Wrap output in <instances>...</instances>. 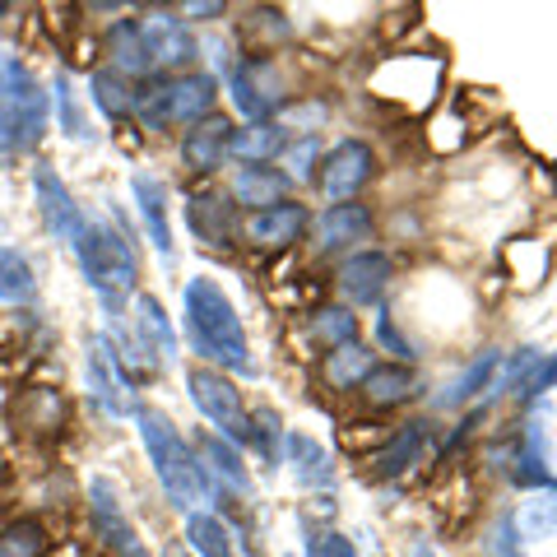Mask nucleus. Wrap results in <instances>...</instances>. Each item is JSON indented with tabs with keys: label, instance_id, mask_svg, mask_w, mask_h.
<instances>
[{
	"label": "nucleus",
	"instance_id": "1",
	"mask_svg": "<svg viewBox=\"0 0 557 557\" xmlns=\"http://www.w3.org/2000/svg\"><path fill=\"white\" fill-rule=\"evenodd\" d=\"M186 339L209 368H228V372H242V376L256 372L237 307H233L228 293L219 288V278H209V274L186 284Z\"/></svg>",
	"mask_w": 557,
	"mask_h": 557
},
{
	"label": "nucleus",
	"instance_id": "2",
	"mask_svg": "<svg viewBox=\"0 0 557 557\" xmlns=\"http://www.w3.org/2000/svg\"><path fill=\"white\" fill-rule=\"evenodd\" d=\"M135 418H139V437H145V450H149L153 474H159L168 502L190 516L209 497V469L200 465L196 450L182 442L172 418H163L159 409H135Z\"/></svg>",
	"mask_w": 557,
	"mask_h": 557
},
{
	"label": "nucleus",
	"instance_id": "3",
	"mask_svg": "<svg viewBox=\"0 0 557 557\" xmlns=\"http://www.w3.org/2000/svg\"><path fill=\"white\" fill-rule=\"evenodd\" d=\"M219 94L214 75H177V79H159L149 89L135 94V116L145 121L149 131H168V126H196L209 116Z\"/></svg>",
	"mask_w": 557,
	"mask_h": 557
},
{
	"label": "nucleus",
	"instance_id": "4",
	"mask_svg": "<svg viewBox=\"0 0 557 557\" xmlns=\"http://www.w3.org/2000/svg\"><path fill=\"white\" fill-rule=\"evenodd\" d=\"M70 251L79 256L84 278L102 293V302L108 307H116L121 293L135 288V256L126 251V242H121L116 233L98 228V223H84V233H79V242Z\"/></svg>",
	"mask_w": 557,
	"mask_h": 557
},
{
	"label": "nucleus",
	"instance_id": "5",
	"mask_svg": "<svg viewBox=\"0 0 557 557\" xmlns=\"http://www.w3.org/2000/svg\"><path fill=\"white\" fill-rule=\"evenodd\" d=\"M190 386V399H196V409L223 432V442L228 446H251V413L242 405V391L233 386L223 372L214 368H196L186 376Z\"/></svg>",
	"mask_w": 557,
	"mask_h": 557
},
{
	"label": "nucleus",
	"instance_id": "6",
	"mask_svg": "<svg viewBox=\"0 0 557 557\" xmlns=\"http://www.w3.org/2000/svg\"><path fill=\"white\" fill-rule=\"evenodd\" d=\"M0 98H5L14 126H20V145L33 149L47 131V94L38 89V79H33L14 57L0 61Z\"/></svg>",
	"mask_w": 557,
	"mask_h": 557
},
{
	"label": "nucleus",
	"instance_id": "7",
	"mask_svg": "<svg viewBox=\"0 0 557 557\" xmlns=\"http://www.w3.org/2000/svg\"><path fill=\"white\" fill-rule=\"evenodd\" d=\"M372 168H376V159H372V149L362 145V139H344L339 149H330L325 153V168H321V190L335 205H348L358 196L362 186L372 182Z\"/></svg>",
	"mask_w": 557,
	"mask_h": 557
},
{
	"label": "nucleus",
	"instance_id": "8",
	"mask_svg": "<svg viewBox=\"0 0 557 557\" xmlns=\"http://www.w3.org/2000/svg\"><path fill=\"white\" fill-rule=\"evenodd\" d=\"M89 511H94V530H98V539L108 548H116L121 557H149L145 544H139V534L131 530L126 511H121V502H116L108 479H94V487H89Z\"/></svg>",
	"mask_w": 557,
	"mask_h": 557
},
{
	"label": "nucleus",
	"instance_id": "9",
	"mask_svg": "<svg viewBox=\"0 0 557 557\" xmlns=\"http://www.w3.org/2000/svg\"><path fill=\"white\" fill-rule=\"evenodd\" d=\"M33 186H38V205H42L47 228L57 233V242H65V247H75L79 233H84V223H89V219H84V214H79V205L70 200L65 182H61L51 168H38V177H33Z\"/></svg>",
	"mask_w": 557,
	"mask_h": 557
},
{
	"label": "nucleus",
	"instance_id": "10",
	"mask_svg": "<svg viewBox=\"0 0 557 557\" xmlns=\"http://www.w3.org/2000/svg\"><path fill=\"white\" fill-rule=\"evenodd\" d=\"M233 102H237V112L251 121H265L274 108H278V70L270 61H251V65H242L237 75H233Z\"/></svg>",
	"mask_w": 557,
	"mask_h": 557
},
{
	"label": "nucleus",
	"instance_id": "11",
	"mask_svg": "<svg viewBox=\"0 0 557 557\" xmlns=\"http://www.w3.org/2000/svg\"><path fill=\"white\" fill-rule=\"evenodd\" d=\"M228 139H233V121L209 112L205 121H196V126L186 131V139H182V163L190 172H219L223 159H228Z\"/></svg>",
	"mask_w": 557,
	"mask_h": 557
},
{
	"label": "nucleus",
	"instance_id": "12",
	"mask_svg": "<svg viewBox=\"0 0 557 557\" xmlns=\"http://www.w3.org/2000/svg\"><path fill=\"white\" fill-rule=\"evenodd\" d=\"M307 228V209L302 205H293V200H278L274 209H260V214H251L247 223H242V233H247L251 247H293V242L302 237Z\"/></svg>",
	"mask_w": 557,
	"mask_h": 557
},
{
	"label": "nucleus",
	"instance_id": "13",
	"mask_svg": "<svg viewBox=\"0 0 557 557\" xmlns=\"http://www.w3.org/2000/svg\"><path fill=\"white\" fill-rule=\"evenodd\" d=\"M391 284V260L381 251H358L344 260L339 270V293L354 307H368V302H381V293Z\"/></svg>",
	"mask_w": 557,
	"mask_h": 557
},
{
	"label": "nucleus",
	"instance_id": "14",
	"mask_svg": "<svg viewBox=\"0 0 557 557\" xmlns=\"http://www.w3.org/2000/svg\"><path fill=\"white\" fill-rule=\"evenodd\" d=\"M139 33H145L149 42V57L153 65H186L196 61V38H190V28L182 20H172V14H149L145 24H139Z\"/></svg>",
	"mask_w": 557,
	"mask_h": 557
},
{
	"label": "nucleus",
	"instance_id": "15",
	"mask_svg": "<svg viewBox=\"0 0 557 557\" xmlns=\"http://www.w3.org/2000/svg\"><path fill=\"white\" fill-rule=\"evenodd\" d=\"M131 190H135V205H139V219H145V228H149V242L159 247L168 260H172V223H168V190L153 182V177H139L131 182Z\"/></svg>",
	"mask_w": 557,
	"mask_h": 557
},
{
	"label": "nucleus",
	"instance_id": "16",
	"mask_svg": "<svg viewBox=\"0 0 557 557\" xmlns=\"http://www.w3.org/2000/svg\"><path fill=\"white\" fill-rule=\"evenodd\" d=\"M372 368H376L372 348L354 339V344H339L335 354H325V362H321V376H325L335 391H354V386H362V381L372 376Z\"/></svg>",
	"mask_w": 557,
	"mask_h": 557
},
{
	"label": "nucleus",
	"instance_id": "17",
	"mask_svg": "<svg viewBox=\"0 0 557 557\" xmlns=\"http://www.w3.org/2000/svg\"><path fill=\"white\" fill-rule=\"evenodd\" d=\"M228 153H237L242 168H265L270 159L284 153V126H274V121H256V126H247V131H233Z\"/></svg>",
	"mask_w": 557,
	"mask_h": 557
},
{
	"label": "nucleus",
	"instance_id": "18",
	"mask_svg": "<svg viewBox=\"0 0 557 557\" xmlns=\"http://www.w3.org/2000/svg\"><path fill=\"white\" fill-rule=\"evenodd\" d=\"M108 51H112V61H116V75L121 79H139V75H149L153 70V57H149V42H145V33H139V24L131 20H121L112 33H108Z\"/></svg>",
	"mask_w": 557,
	"mask_h": 557
},
{
	"label": "nucleus",
	"instance_id": "19",
	"mask_svg": "<svg viewBox=\"0 0 557 557\" xmlns=\"http://www.w3.org/2000/svg\"><path fill=\"white\" fill-rule=\"evenodd\" d=\"M284 190H288V172H274V168H242L233 177V196L242 205H251V214L274 209Z\"/></svg>",
	"mask_w": 557,
	"mask_h": 557
},
{
	"label": "nucleus",
	"instance_id": "20",
	"mask_svg": "<svg viewBox=\"0 0 557 557\" xmlns=\"http://www.w3.org/2000/svg\"><path fill=\"white\" fill-rule=\"evenodd\" d=\"M186 214L196 237H205L209 247H233V205H223V196H196Z\"/></svg>",
	"mask_w": 557,
	"mask_h": 557
},
{
	"label": "nucleus",
	"instance_id": "21",
	"mask_svg": "<svg viewBox=\"0 0 557 557\" xmlns=\"http://www.w3.org/2000/svg\"><path fill=\"white\" fill-rule=\"evenodd\" d=\"M321 247H344V242H362L372 233V214L362 205H330L317 219Z\"/></svg>",
	"mask_w": 557,
	"mask_h": 557
},
{
	"label": "nucleus",
	"instance_id": "22",
	"mask_svg": "<svg viewBox=\"0 0 557 557\" xmlns=\"http://www.w3.org/2000/svg\"><path fill=\"white\" fill-rule=\"evenodd\" d=\"M135 325H139V335H145V344L153 348V358H163V362L177 358V330H172V321L163 317L159 298L139 293L135 298Z\"/></svg>",
	"mask_w": 557,
	"mask_h": 557
},
{
	"label": "nucleus",
	"instance_id": "23",
	"mask_svg": "<svg viewBox=\"0 0 557 557\" xmlns=\"http://www.w3.org/2000/svg\"><path fill=\"white\" fill-rule=\"evenodd\" d=\"M284 450H288V465L298 469V479L307 487H330V483H335V469H330L325 446L302 437V432H284Z\"/></svg>",
	"mask_w": 557,
	"mask_h": 557
},
{
	"label": "nucleus",
	"instance_id": "24",
	"mask_svg": "<svg viewBox=\"0 0 557 557\" xmlns=\"http://www.w3.org/2000/svg\"><path fill=\"white\" fill-rule=\"evenodd\" d=\"M89 386H94V399L112 418H126L131 413V399L121 395V381H116L112 358H108V348H102V344H89Z\"/></svg>",
	"mask_w": 557,
	"mask_h": 557
},
{
	"label": "nucleus",
	"instance_id": "25",
	"mask_svg": "<svg viewBox=\"0 0 557 557\" xmlns=\"http://www.w3.org/2000/svg\"><path fill=\"white\" fill-rule=\"evenodd\" d=\"M186 534H190V544H196L200 557H237V539H233V530L223 525L219 516L190 511L186 516Z\"/></svg>",
	"mask_w": 557,
	"mask_h": 557
},
{
	"label": "nucleus",
	"instance_id": "26",
	"mask_svg": "<svg viewBox=\"0 0 557 557\" xmlns=\"http://www.w3.org/2000/svg\"><path fill=\"white\" fill-rule=\"evenodd\" d=\"M418 391V372L413 368H372V376L362 381V395L372 405H405Z\"/></svg>",
	"mask_w": 557,
	"mask_h": 557
},
{
	"label": "nucleus",
	"instance_id": "27",
	"mask_svg": "<svg viewBox=\"0 0 557 557\" xmlns=\"http://www.w3.org/2000/svg\"><path fill=\"white\" fill-rule=\"evenodd\" d=\"M0 298H5V302H33V298H38L33 265L14 247L0 251Z\"/></svg>",
	"mask_w": 557,
	"mask_h": 557
},
{
	"label": "nucleus",
	"instance_id": "28",
	"mask_svg": "<svg viewBox=\"0 0 557 557\" xmlns=\"http://www.w3.org/2000/svg\"><path fill=\"white\" fill-rule=\"evenodd\" d=\"M418 456H423V432H418V428L409 423V428H399L395 437H386V450H381V465H376V474H381V479H395V474H405L409 465H418Z\"/></svg>",
	"mask_w": 557,
	"mask_h": 557
},
{
	"label": "nucleus",
	"instance_id": "29",
	"mask_svg": "<svg viewBox=\"0 0 557 557\" xmlns=\"http://www.w3.org/2000/svg\"><path fill=\"white\" fill-rule=\"evenodd\" d=\"M516 530L525 539H557V487L548 497H530L516 511Z\"/></svg>",
	"mask_w": 557,
	"mask_h": 557
},
{
	"label": "nucleus",
	"instance_id": "30",
	"mask_svg": "<svg viewBox=\"0 0 557 557\" xmlns=\"http://www.w3.org/2000/svg\"><path fill=\"white\" fill-rule=\"evenodd\" d=\"M497 368H502V354H483L474 368H469L456 386H450L446 395H442V405H465V399H474V395H483V391H493V376H497Z\"/></svg>",
	"mask_w": 557,
	"mask_h": 557
},
{
	"label": "nucleus",
	"instance_id": "31",
	"mask_svg": "<svg viewBox=\"0 0 557 557\" xmlns=\"http://www.w3.org/2000/svg\"><path fill=\"white\" fill-rule=\"evenodd\" d=\"M89 94H94V102L108 116H126V112H135V94H131V84L116 75V70H98V75L89 79Z\"/></svg>",
	"mask_w": 557,
	"mask_h": 557
},
{
	"label": "nucleus",
	"instance_id": "32",
	"mask_svg": "<svg viewBox=\"0 0 557 557\" xmlns=\"http://www.w3.org/2000/svg\"><path fill=\"white\" fill-rule=\"evenodd\" d=\"M47 553V530L38 520H14L0 530V557H42Z\"/></svg>",
	"mask_w": 557,
	"mask_h": 557
},
{
	"label": "nucleus",
	"instance_id": "33",
	"mask_svg": "<svg viewBox=\"0 0 557 557\" xmlns=\"http://www.w3.org/2000/svg\"><path fill=\"white\" fill-rule=\"evenodd\" d=\"M311 335H317L321 344H354L358 339V317L354 311H344V307H325L317 311V321H311Z\"/></svg>",
	"mask_w": 557,
	"mask_h": 557
},
{
	"label": "nucleus",
	"instance_id": "34",
	"mask_svg": "<svg viewBox=\"0 0 557 557\" xmlns=\"http://www.w3.org/2000/svg\"><path fill=\"white\" fill-rule=\"evenodd\" d=\"M205 460H214V469L223 479H228L233 487H242L247 493L251 487V479H247V469H242V460H237V450L228 446V442H219V437H205Z\"/></svg>",
	"mask_w": 557,
	"mask_h": 557
},
{
	"label": "nucleus",
	"instance_id": "35",
	"mask_svg": "<svg viewBox=\"0 0 557 557\" xmlns=\"http://www.w3.org/2000/svg\"><path fill=\"white\" fill-rule=\"evenodd\" d=\"M57 108H61V126H65V135H75V139L89 135V131H84L79 102H75V94H70V79H65V75H57Z\"/></svg>",
	"mask_w": 557,
	"mask_h": 557
},
{
	"label": "nucleus",
	"instance_id": "36",
	"mask_svg": "<svg viewBox=\"0 0 557 557\" xmlns=\"http://www.w3.org/2000/svg\"><path fill=\"white\" fill-rule=\"evenodd\" d=\"M553 381H557V358H544V354H539V358H534V368L520 376V386H516V391H520V395H539V391H548Z\"/></svg>",
	"mask_w": 557,
	"mask_h": 557
},
{
	"label": "nucleus",
	"instance_id": "37",
	"mask_svg": "<svg viewBox=\"0 0 557 557\" xmlns=\"http://www.w3.org/2000/svg\"><path fill=\"white\" fill-rule=\"evenodd\" d=\"M20 149H24V145H20V126H14V116H10V108H5V98H0V163H10Z\"/></svg>",
	"mask_w": 557,
	"mask_h": 557
},
{
	"label": "nucleus",
	"instance_id": "38",
	"mask_svg": "<svg viewBox=\"0 0 557 557\" xmlns=\"http://www.w3.org/2000/svg\"><path fill=\"white\" fill-rule=\"evenodd\" d=\"M288 163H293V172H288V182L298 177V182H307L311 177V163H317V135H307L298 149L288 153Z\"/></svg>",
	"mask_w": 557,
	"mask_h": 557
},
{
	"label": "nucleus",
	"instance_id": "39",
	"mask_svg": "<svg viewBox=\"0 0 557 557\" xmlns=\"http://www.w3.org/2000/svg\"><path fill=\"white\" fill-rule=\"evenodd\" d=\"M311 557H354V544H348L344 534H330V539H311Z\"/></svg>",
	"mask_w": 557,
	"mask_h": 557
},
{
	"label": "nucleus",
	"instance_id": "40",
	"mask_svg": "<svg viewBox=\"0 0 557 557\" xmlns=\"http://www.w3.org/2000/svg\"><path fill=\"white\" fill-rule=\"evenodd\" d=\"M381 339H386V344H395V354H399V358H413V348H409L405 339H399V330L391 325V317L381 321Z\"/></svg>",
	"mask_w": 557,
	"mask_h": 557
},
{
	"label": "nucleus",
	"instance_id": "41",
	"mask_svg": "<svg viewBox=\"0 0 557 557\" xmlns=\"http://www.w3.org/2000/svg\"><path fill=\"white\" fill-rule=\"evenodd\" d=\"M186 14H196V20H200V14H205V20H214V14H223V5H219V0H209V5H200V0H190Z\"/></svg>",
	"mask_w": 557,
	"mask_h": 557
},
{
	"label": "nucleus",
	"instance_id": "42",
	"mask_svg": "<svg viewBox=\"0 0 557 557\" xmlns=\"http://www.w3.org/2000/svg\"><path fill=\"white\" fill-rule=\"evenodd\" d=\"M409 557H437V548H432V544H428V539H418V544L409 548Z\"/></svg>",
	"mask_w": 557,
	"mask_h": 557
}]
</instances>
